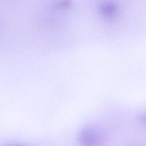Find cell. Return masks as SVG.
<instances>
[{"label": "cell", "instance_id": "obj_1", "mask_svg": "<svg viewBox=\"0 0 146 146\" xmlns=\"http://www.w3.org/2000/svg\"><path fill=\"white\" fill-rule=\"evenodd\" d=\"M100 10L103 16L111 19L116 15L117 7L114 3H105L100 6Z\"/></svg>", "mask_w": 146, "mask_h": 146}, {"label": "cell", "instance_id": "obj_2", "mask_svg": "<svg viewBox=\"0 0 146 146\" xmlns=\"http://www.w3.org/2000/svg\"><path fill=\"white\" fill-rule=\"evenodd\" d=\"M139 120L141 122L146 124V113H144V114L141 115L139 117Z\"/></svg>", "mask_w": 146, "mask_h": 146}]
</instances>
